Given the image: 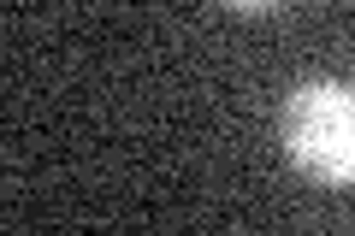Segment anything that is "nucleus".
<instances>
[{"instance_id":"nucleus-1","label":"nucleus","mask_w":355,"mask_h":236,"mask_svg":"<svg viewBox=\"0 0 355 236\" xmlns=\"http://www.w3.org/2000/svg\"><path fill=\"white\" fill-rule=\"evenodd\" d=\"M284 160L320 189H355V89L338 77H308L279 107Z\"/></svg>"},{"instance_id":"nucleus-2","label":"nucleus","mask_w":355,"mask_h":236,"mask_svg":"<svg viewBox=\"0 0 355 236\" xmlns=\"http://www.w3.org/2000/svg\"><path fill=\"white\" fill-rule=\"evenodd\" d=\"M225 12H237V18H266V12H279L284 0H219Z\"/></svg>"}]
</instances>
